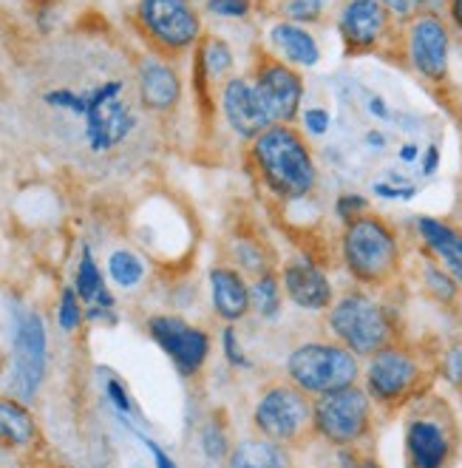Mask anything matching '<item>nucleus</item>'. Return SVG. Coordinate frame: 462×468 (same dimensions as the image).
Here are the masks:
<instances>
[{"mask_svg":"<svg viewBox=\"0 0 462 468\" xmlns=\"http://www.w3.org/2000/svg\"><path fill=\"white\" fill-rule=\"evenodd\" d=\"M250 307L264 321H273V318L281 315L284 287H281V279H278V270H267V272L256 275L253 284H250Z\"/></svg>","mask_w":462,"mask_h":468,"instance_id":"25","label":"nucleus"},{"mask_svg":"<svg viewBox=\"0 0 462 468\" xmlns=\"http://www.w3.org/2000/svg\"><path fill=\"white\" fill-rule=\"evenodd\" d=\"M434 367L425 355L405 341H394L380 352L366 357L363 367V389L383 415L403 411L409 403L431 392Z\"/></svg>","mask_w":462,"mask_h":468,"instance_id":"5","label":"nucleus"},{"mask_svg":"<svg viewBox=\"0 0 462 468\" xmlns=\"http://www.w3.org/2000/svg\"><path fill=\"white\" fill-rule=\"evenodd\" d=\"M304 122H307V131L320 136L326 133V128H330V114L323 112V108H310V112H304Z\"/></svg>","mask_w":462,"mask_h":468,"instance_id":"38","label":"nucleus"},{"mask_svg":"<svg viewBox=\"0 0 462 468\" xmlns=\"http://www.w3.org/2000/svg\"><path fill=\"white\" fill-rule=\"evenodd\" d=\"M341 261L358 287L386 290L403 272V241L389 218L366 210L343 222Z\"/></svg>","mask_w":462,"mask_h":468,"instance_id":"3","label":"nucleus"},{"mask_svg":"<svg viewBox=\"0 0 462 468\" xmlns=\"http://www.w3.org/2000/svg\"><path fill=\"white\" fill-rule=\"evenodd\" d=\"M451 17L457 23V29L462 32V0H451Z\"/></svg>","mask_w":462,"mask_h":468,"instance_id":"44","label":"nucleus"},{"mask_svg":"<svg viewBox=\"0 0 462 468\" xmlns=\"http://www.w3.org/2000/svg\"><path fill=\"white\" fill-rule=\"evenodd\" d=\"M326 329L358 357H369L383 346L400 341V329L386 304H380L363 287L349 290L326 310Z\"/></svg>","mask_w":462,"mask_h":468,"instance_id":"7","label":"nucleus"},{"mask_svg":"<svg viewBox=\"0 0 462 468\" xmlns=\"http://www.w3.org/2000/svg\"><path fill=\"white\" fill-rule=\"evenodd\" d=\"M222 112L230 128L244 136V140H256L269 125H276L269 117L267 105L256 89V82L247 77H230L222 89Z\"/></svg>","mask_w":462,"mask_h":468,"instance_id":"15","label":"nucleus"},{"mask_svg":"<svg viewBox=\"0 0 462 468\" xmlns=\"http://www.w3.org/2000/svg\"><path fill=\"white\" fill-rule=\"evenodd\" d=\"M315 440L330 449L372 446L377 426V406L363 387H346L330 395L312 398Z\"/></svg>","mask_w":462,"mask_h":468,"instance_id":"9","label":"nucleus"},{"mask_svg":"<svg viewBox=\"0 0 462 468\" xmlns=\"http://www.w3.org/2000/svg\"><path fill=\"white\" fill-rule=\"evenodd\" d=\"M415 228L425 250L448 270V275L457 284H462V230L431 216H420Z\"/></svg>","mask_w":462,"mask_h":468,"instance_id":"20","label":"nucleus"},{"mask_svg":"<svg viewBox=\"0 0 462 468\" xmlns=\"http://www.w3.org/2000/svg\"><path fill=\"white\" fill-rule=\"evenodd\" d=\"M366 140L372 143V148H383V143H386V140H383V133H374V131L366 136Z\"/></svg>","mask_w":462,"mask_h":468,"instance_id":"45","label":"nucleus"},{"mask_svg":"<svg viewBox=\"0 0 462 468\" xmlns=\"http://www.w3.org/2000/svg\"><path fill=\"white\" fill-rule=\"evenodd\" d=\"M389 12H394V15H400V17H405V15H412V12H417V6H420V0H380Z\"/></svg>","mask_w":462,"mask_h":468,"instance_id":"40","label":"nucleus"},{"mask_svg":"<svg viewBox=\"0 0 462 468\" xmlns=\"http://www.w3.org/2000/svg\"><path fill=\"white\" fill-rule=\"evenodd\" d=\"M417 154H420V148H417V145H412V143L400 148V159H403V162H415V159H417Z\"/></svg>","mask_w":462,"mask_h":468,"instance_id":"43","label":"nucleus"},{"mask_svg":"<svg viewBox=\"0 0 462 468\" xmlns=\"http://www.w3.org/2000/svg\"><path fill=\"white\" fill-rule=\"evenodd\" d=\"M105 395H108V400H111V403L117 406L120 415H131V411H133V403H131V398H128V389L122 387V383H120L117 378H108V380H105Z\"/></svg>","mask_w":462,"mask_h":468,"instance_id":"37","label":"nucleus"},{"mask_svg":"<svg viewBox=\"0 0 462 468\" xmlns=\"http://www.w3.org/2000/svg\"><path fill=\"white\" fill-rule=\"evenodd\" d=\"M273 46L284 54V58L295 66H315L320 60V48L315 43V37L298 23H278L273 26Z\"/></svg>","mask_w":462,"mask_h":468,"instance_id":"23","label":"nucleus"},{"mask_svg":"<svg viewBox=\"0 0 462 468\" xmlns=\"http://www.w3.org/2000/svg\"><path fill=\"white\" fill-rule=\"evenodd\" d=\"M207 9L219 17H247L250 0H207Z\"/></svg>","mask_w":462,"mask_h":468,"instance_id":"36","label":"nucleus"},{"mask_svg":"<svg viewBox=\"0 0 462 468\" xmlns=\"http://www.w3.org/2000/svg\"><path fill=\"white\" fill-rule=\"evenodd\" d=\"M37 91V108L54 140L91 159H111L142 125L140 91L128 71L105 54H77L54 69Z\"/></svg>","mask_w":462,"mask_h":468,"instance_id":"1","label":"nucleus"},{"mask_svg":"<svg viewBox=\"0 0 462 468\" xmlns=\"http://www.w3.org/2000/svg\"><path fill=\"white\" fill-rule=\"evenodd\" d=\"M83 301H79L77 290L74 287H66L63 295H60V307H58V321L66 333H74V329L83 324Z\"/></svg>","mask_w":462,"mask_h":468,"instance_id":"32","label":"nucleus"},{"mask_svg":"<svg viewBox=\"0 0 462 468\" xmlns=\"http://www.w3.org/2000/svg\"><path fill=\"white\" fill-rule=\"evenodd\" d=\"M46 375V326L37 313L20 315L12 338V375L9 398L32 403Z\"/></svg>","mask_w":462,"mask_h":468,"instance_id":"10","label":"nucleus"},{"mask_svg":"<svg viewBox=\"0 0 462 468\" xmlns=\"http://www.w3.org/2000/svg\"><path fill=\"white\" fill-rule=\"evenodd\" d=\"M369 112H372L374 117H380V120H386V117H389V108H386V102L380 100V97H372V100H369Z\"/></svg>","mask_w":462,"mask_h":468,"instance_id":"42","label":"nucleus"},{"mask_svg":"<svg viewBox=\"0 0 462 468\" xmlns=\"http://www.w3.org/2000/svg\"><path fill=\"white\" fill-rule=\"evenodd\" d=\"M256 89L267 105L269 117H273L276 125H289L298 114V108H301V100H304V80L298 77L295 69H289L284 60H276V58H264L258 60L256 66Z\"/></svg>","mask_w":462,"mask_h":468,"instance_id":"13","label":"nucleus"},{"mask_svg":"<svg viewBox=\"0 0 462 468\" xmlns=\"http://www.w3.org/2000/svg\"><path fill=\"white\" fill-rule=\"evenodd\" d=\"M4 367H6V355H4V349H0V372H4Z\"/></svg>","mask_w":462,"mask_h":468,"instance_id":"46","label":"nucleus"},{"mask_svg":"<svg viewBox=\"0 0 462 468\" xmlns=\"http://www.w3.org/2000/svg\"><path fill=\"white\" fill-rule=\"evenodd\" d=\"M278 279L284 287V298H289L298 310L326 313L335 304V287L323 267L310 256H289L278 267Z\"/></svg>","mask_w":462,"mask_h":468,"instance_id":"14","label":"nucleus"},{"mask_svg":"<svg viewBox=\"0 0 462 468\" xmlns=\"http://www.w3.org/2000/svg\"><path fill=\"white\" fill-rule=\"evenodd\" d=\"M250 426L256 437H264L289 452H304L315 440L312 398L287 378L269 380L261 387L253 403Z\"/></svg>","mask_w":462,"mask_h":468,"instance_id":"6","label":"nucleus"},{"mask_svg":"<svg viewBox=\"0 0 462 468\" xmlns=\"http://www.w3.org/2000/svg\"><path fill=\"white\" fill-rule=\"evenodd\" d=\"M366 210H369V202L361 194H341L335 202V213H338L341 222H349V218H355Z\"/></svg>","mask_w":462,"mask_h":468,"instance_id":"35","label":"nucleus"},{"mask_svg":"<svg viewBox=\"0 0 462 468\" xmlns=\"http://www.w3.org/2000/svg\"><path fill=\"white\" fill-rule=\"evenodd\" d=\"M338 29L352 54L374 48L389 29V9L380 0H346Z\"/></svg>","mask_w":462,"mask_h":468,"instance_id":"17","label":"nucleus"},{"mask_svg":"<svg viewBox=\"0 0 462 468\" xmlns=\"http://www.w3.org/2000/svg\"><path fill=\"white\" fill-rule=\"evenodd\" d=\"M137 91L148 112H171L179 102V77L168 63L142 58L137 63Z\"/></svg>","mask_w":462,"mask_h":468,"instance_id":"19","label":"nucleus"},{"mask_svg":"<svg viewBox=\"0 0 462 468\" xmlns=\"http://www.w3.org/2000/svg\"><path fill=\"white\" fill-rule=\"evenodd\" d=\"M74 290H77L79 301L89 304V310H114V295L108 292L105 279H102V272H100L89 247H83V256H79L77 275H74Z\"/></svg>","mask_w":462,"mask_h":468,"instance_id":"24","label":"nucleus"},{"mask_svg":"<svg viewBox=\"0 0 462 468\" xmlns=\"http://www.w3.org/2000/svg\"><path fill=\"white\" fill-rule=\"evenodd\" d=\"M462 457V423L448 398L425 392L403 409L405 468H457Z\"/></svg>","mask_w":462,"mask_h":468,"instance_id":"2","label":"nucleus"},{"mask_svg":"<svg viewBox=\"0 0 462 468\" xmlns=\"http://www.w3.org/2000/svg\"><path fill=\"white\" fill-rule=\"evenodd\" d=\"M437 168H440V148H437V145H428L425 159H423V174L431 176Z\"/></svg>","mask_w":462,"mask_h":468,"instance_id":"41","label":"nucleus"},{"mask_svg":"<svg viewBox=\"0 0 462 468\" xmlns=\"http://www.w3.org/2000/svg\"><path fill=\"white\" fill-rule=\"evenodd\" d=\"M332 468H383L372 446H355V449H335V465Z\"/></svg>","mask_w":462,"mask_h":468,"instance_id":"31","label":"nucleus"},{"mask_svg":"<svg viewBox=\"0 0 462 468\" xmlns=\"http://www.w3.org/2000/svg\"><path fill=\"white\" fill-rule=\"evenodd\" d=\"M233 267H238L241 272H253L261 275L267 270H276V264L269 261V250L253 236H236V247H233Z\"/></svg>","mask_w":462,"mask_h":468,"instance_id":"26","label":"nucleus"},{"mask_svg":"<svg viewBox=\"0 0 462 468\" xmlns=\"http://www.w3.org/2000/svg\"><path fill=\"white\" fill-rule=\"evenodd\" d=\"M140 20L145 32L168 51L194 46L202 35V20L190 0H140Z\"/></svg>","mask_w":462,"mask_h":468,"instance_id":"12","label":"nucleus"},{"mask_svg":"<svg viewBox=\"0 0 462 468\" xmlns=\"http://www.w3.org/2000/svg\"><path fill=\"white\" fill-rule=\"evenodd\" d=\"M37 440L32 411L17 398H0V449H29Z\"/></svg>","mask_w":462,"mask_h":468,"instance_id":"22","label":"nucleus"},{"mask_svg":"<svg viewBox=\"0 0 462 468\" xmlns=\"http://www.w3.org/2000/svg\"><path fill=\"white\" fill-rule=\"evenodd\" d=\"M210 304L213 313L219 315L225 324H238L244 321L253 307H250V284L247 275L233 264H215L210 270Z\"/></svg>","mask_w":462,"mask_h":468,"instance_id":"18","label":"nucleus"},{"mask_svg":"<svg viewBox=\"0 0 462 468\" xmlns=\"http://www.w3.org/2000/svg\"><path fill=\"white\" fill-rule=\"evenodd\" d=\"M148 335L159 344L179 375L194 378L205 369L210 357V335L179 315H153L148 321Z\"/></svg>","mask_w":462,"mask_h":468,"instance_id":"11","label":"nucleus"},{"mask_svg":"<svg viewBox=\"0 0 462 468\" xmlns=\"http://www.w3.org/2000/svg\"><path fill=\"white\" fill-rule=\"evenodd\" d=\"M253 162L264 187L281 202H301L315 190V156L292 125H269L258 133L253 140Z\"/></svg>","mask_w":462,"mask_h":468,"instance_id":"4","label":"nucleus"},{"mask_svg":"<svg viewBox=\"0 0 462 468\" xmlns=\"http://www.w3.org/2000/svg\"><path fill=\"white\" fill-rule=\"evenodd\" d=\"M448 29L437 15H420L409 29V58L412 66L428 77L443 80L448 74Z\"/></svg>","mask_w":462,"mask_h":468,"instance_id":"16","label":"nucleus"},{"mask_svg":"<svg viewBox=\"0 0 462 468\" xmlns=\"http://www.w3.org/2000/svg\"><path fill=\"white\" fill-rule=\"evenodd\" d=\"M142 443H145V449L153 454V463H156V468H176V463L171 460V454H168L165 449H159L151 437H142Z\"/></svg>","mask_w":462,"mask_h":468,"instance_id":"39","label":"nucleus"},{"mask_svg":"<svg viewBox=\"0 0 462 468\" xmlns=\"http://www.w3.org/2000/svg\"><path fill=\"white\" fill-rule=\"evenodd\" d=\"M227 468H298L295 452L269 443L264 437H244L233 446Z\"/></svg>","mask_w":462,"mask_h":468,"instance_id":"21","label":"nucleus"},{"mask_svg":"<svg viewBox=\"0 0 462 468\" xmlns=\"http://www.w3.org/2000/svg\"><path fill=\"white\" fill-rule=\"evenodd\" d=\"M423 284L434 298L443 301V304H451V301L457 298V290H459V284L451 279L448 270L437 259H428L423 264Z\"/></svg>","mask_w":462,"mask_h":468,"instance_id":"29","label":"nucleus"},{"mask_svg":"<svg viewBox=\"0 0 462 468\" xmlns=\"http://www.w3.org/2000/svg\"><path fill=\"white\" fill-rule=\"evenodd\" d=\"M108 275L122 290H133L145 279V261L133 250H114L108 256Z\"/></svg>","mask_w":462,"mask_h":468,"instance_id":"27","label":"nucleus"},{"mask_svg":"<svg viewBox=\"0 0 462 468\" xmlns=\"http://www.w3.org/2000/svg\"><path fill=\"white\" fill-rule=\"evenodd\" d=\"M233 440H230V431L225 426L222 418H213L202 426V449L210 460H222L227 463L230 452H233Z\"/></svg>","mask_w":462,"mask_h":468,"instance_id":"30","label":"nucleus"},{"mask_svg":"<svg viewBox=\"0 0 462 468\" xmlns=\"http://www.w3.org/2000/svg\"><path fill=\"white\" fill-rule=\"evenodd\" d=\"M233 66V51L225 40L219 37H207L202 43V51H199V69L205 71L207 80H219L230 71Z\"/></svg>","mask_w":462,"mask_h":468,"instance_id":"28","label":"nucleus"},{"mask_svg":"<svg viewBox=\"0 0 462 468\" xmlns=\"http://www.w3.org/2000/svg\"><path fill=\"white\" fill-rule=\"evenodd\" d=\"M284 12L292 23H315L326 12V0H287Z\"/></svg>","mask_w":462,"mask_h":468,"instance_id":"33","label":"nucleus"},{"mask_svg":"<svg viewBox=\"0 0 462 468\" xmlns=\"http://www.w3.org/2000/svg\"><path fill=\"white\" fill-rule=\"evenodd\" d=\"M222 346H225V357H227V364L241 369V367H250L247 361V355H244V346L238 344V333H236V326L227 324L225 326V333H222Z\"/></svg>","mask_w":462,"mask_h":468,"instance_id":"34","label":"nucleus"},{"mask_svg":"<svg viewBox=\"0 0 462 468\" xmlns=\"http://www.w3.org/2000/svg\"><path fill=\"white\" fill-rule=\"evenodd\" d=\"M284 375L310 398H320L355 387L363 375V367L355 352H349L335 338H323L292 346L284 361Z\"/></svg>","mask_w":462,"mask_h":468,"instance_id":"8","label":"nucleus"}]
</instances>
